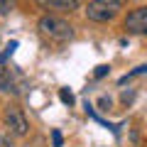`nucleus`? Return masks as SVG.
Segmentation results:
<instances>
[{"label":"nucleus","mask_w":147,"mask_h":147,"mask_svg":"<svg viewBox=\"0 0 147 147\" xmlns=\"http://www.w3.org/2000/svg\"><path fill=\"white\" fill-rule=\"evenodd\" d=\"M12 7H15V0H0V15H7Z\"/></svg>","instance_id":"obj_9"},{"label":"nucleus","mask_w":147,"mask_h":147,"mask_svg":"<svg viewBox=\"0 0 147 147\" xmlns=\"http://www.w3.org/2000/svg\"><path fill=\"white\" fill-rule=\"evenodd\" d=\"M5 125L10 127V132L17 135V137H25L27 132H30V120H27V115L22 113V108H17V105H7L5 108Z\"/></svg>","instance_id":"obj_3"},{"label":"nucleus","mask_w":147,"mask_h":147,"mask_svg":"<svg viewBox=\"0 0 147 147\" xmlns=\"http://www.w3.org/2000/svg\"><path fill=\"white\" fill-rule=\"evenodd\" d=\"M120 10H123L120 0H93L86 7V17L91 22H110V20L118 17Z\"/></svg>","instance_id":"obj_1"},{"label":"nucleus","mask_w":147,"mask_h":147,"mask_svg":"<svg viewBox=\"0 0 147 147\" xmlns=\"http://www.w3.org/2000/svg\"><path fill=\"white\" fill-rule=\"evenodd\" d=\"M140 74H147V64H142V66H137V69H132L130 74H125V76H120V81H118V84H127V81L130 79H135V76H140Z\"/></svg>","instance_id":"obj_6"},{"label":"nucleus","mask_w":147,"mask_h":147,"mask_svg":"<svg viewBox=\"0 0 147 147\" xmlns=\"http://www.w3.org/2000/svg\"><path fill=\"white\" fill-rule=\"evenodd\" d=\"M108 71H110V66H105V64H100V66H96L93 76H96V79H103V76H105Z\"/></svg>","instance_id":"obj_11"},{"label":"nucleus","mask_w":147,"mask_h":147,"mask_svg":"<svg viewBox=\"0 0 147 147\" xmlns=\"http://www.w3.org/2000/svg\"><path fill=\"white\" fill-rule=\"evenodd\" d=\"M15 49H17V42H15V39H12V42H10V44H7V47H5V52L0 54V64H5V59L10 57V54L15 52Z\"/></svg>","instance_id":"obj_8"},{"label":"nucleus","mask_w":147,"mask_h":147,"mask_svg":"<svg viewBox=\"0 0 147 147\" xmlns=\"http://www.w3.org/2000/svg\"><path fill=\"white\" fill-rule=\"evenodd\" d=\"M52 145L54 147H61L64 145V137H61V132H59V130H52Z\"/></svg>","instance_id":"obj_10"},{"label":"nucleus","mask_w":147,"mask_h":147,"mask_svg":"<svg viewBox=\"0 0 147 147\" xmlns=\"http://www.w3.org/2000/svg\"><path fill=\"white\" fill-rule=\"evenodd\" d=\"M59 98H61L66 105H74V100H76V98H74V93H71L69 88H61V91H59Z\"/></svg>","instance_id":"obj_7"},{"label":"nucleus","mask_w":147,"mask_h":147,"mask_svg":"<svg viewBox=\"0 0 147 147\" xmlns=\"http://www.w3.org/2000/svg\"><path fill=\"white\" fill-rule=\"evenodd\" d=\"M39 32H42L44 37H49V39H57V42H66V39L74 37L71 25L64 22V20H59V17H52V15H44L42 20H39Z\"/></svg>","instance_id":"obj_2"},{"label":"nucleus","mask_w":147,"mask_h":147,"mask_svg":"<svg viewBox=\"0 0 147 147\" xmlns=\"http://www.w3.org/2000/svg\"><path fill=\"white\" fill-rule=\"evenodd\" d=\"M125 30L130 34H147V7H137L127 15Z\"/></svg>","instance_id":"obj_4"},{"label":"nucleus","mask_w":147,"mask_h":147,"mask_svg":"<svg viewBox=\"0 0 147 147\" xmlns=\"http://www.w3.org/2000/svg\"><path fill=\"white\" fill-rule=\"evenodd\" d=\"M0 147H15L12 137H10V135H0Z\"/></svg>","instance_id":"obj_12"},{"label":"nucleus","mask_w":147,"mask_h":147,"mask_svg":"<svg viewBox=\"0 0 147 147\" xmlns=\"http://www.w3.org/2000/svg\"><path fill=\"white\" fill-rule=\"evenodd\" d=\"M39 5L44 7H52V10H79L81 7V0H37Z\"/></svg>","instance_id":"obj_5"}]
</instances>
